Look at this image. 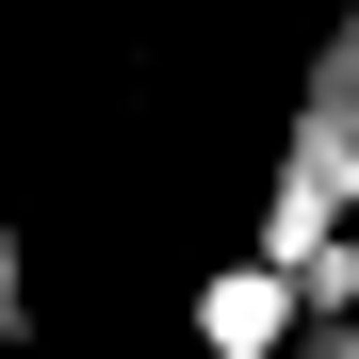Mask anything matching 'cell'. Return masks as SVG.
<instances>
[{
  "mask_svg": "<svg viewBox=\"0 0 359 359\" xmlns=\"http://www.w3.org/2000/svg\"><path fill=\"white\" fill-rule=\"evenodd\" d=\"M0 343H33V245H17V212H0Z\"/></svg>",
  "mask_w": 359,
  "mask_h": 359,
  "instance_id": "4",
  "label": "cell"
},
{
  "mask_svg": "<svg viewBox=\"0 0 359 359\" xmlns=\"http://www.w3.org/2000/svg\"><path fill=\"white\" fill-rule=\"evenodd\" d=\"M294 311H311V327H327V311H359V229H343V245H311V262H294Z\"/></svg>",
  "mask_w": 359,
  "mask_h": 359,
  "instance_id": "3",
  "label": "cell"
},
{
  "mask_svg": "<svg viewBox=\"0 0 359 359\" xmlns=\"http://www.w3.org/2000/svg\"><path fill=\"white\" fill-rule=\"evenodd\" d=\"M359 229V0L327 17V49L294 66V114H278V163H262V262L294 278L311 245Z\"/></svg>",
  "mask_w": 359,
  "mask_h": 359,
  "instance_id": "1",
  "label": "cell"
},
{
  "mask_svg": "<svg viewBox=\"0 0 359 359\" xmlns=\"http://www.w3.org/2000/svg\"><path fill=\"white\" fill-rule=\"evenodd\" d=\"M294 327H311V311H294V278H278L262 245H245V262H212V278H196V359H278Z\"/></svg>",
  "mask_w": 359,
  "mask_h": 359,
  "instance_id": "2",
  "label": "cell"
},
{
  "mask_svg": "<svg viewBox=\"0 0 359 359\" xmlns=\"http://www.w3.org/2000/svg\"><path fill=\"white\" fill-rule=\"evenodd\" d=\"M294 359H359V311H327V327H294Z\"/></svg>",
  "mask_w": 359,
  "mask_h": 359,
  "instance_id": "5",
  "label": "cell"
}]
</instances>
